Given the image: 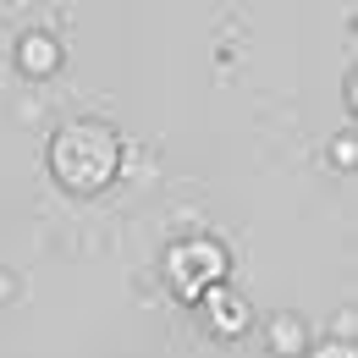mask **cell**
<instances>
[{"mask_svg":"<svg viewBox=\"0 0 358 358\" xmlns=\"http://www.w3.org/2000/svg\"><path fill=\"white\" fill-rule=\"evenodd\" d=\"M50 171L72 193H99L122 171V138L105 122H66L50 143Z\"/></svg>","mask_w":358,"mask_h":358,"instance_id":"cell-1","label":"cell"},{"mask_svg":"<svg viewBox=\"0 0 358 358\" xmlns=\"http://www.w3.org/2000/svg\"><path fill=\"white\" fill-rule=\"evenodd\" d=\"M221 275H226V254L215 243L193 237V243L171 248V292H177L182 303H199L210 287H221Z\"/></svg>","mask_w":358,"mask_h":358,"instance_id":"cell-2","label":"cell"},{"mask_svg":"<svg viewBox=\"0 0 358 358\" xmlns=\"http://www.w3.org/2000/svg\"><path fill=\"white\" fill-rule=\"evenodd\" d=\"M204 298H210V325H215L221 336H243V331H248V303H243L237 292H226V287H210Z\"/></svg>","mask_w":358,"mask_h":358,"instance_id":"cell-3","label":"cell"},{"mask_svg":"<svg viewBox=\"0 0 358 358\" xmlns=\"http://www.w3.org/2000/svg\"><path fill=\"white\" fill-rule=\"evenodd\" d=\"M61 66V50H55V39H45V34H28L22 39V72H55Z\"/></svg>","mask_w":358,"mask_h":358,"instance_id":"cell-4","label":"cell"},{"mask_svg":"<svg viewBox=\"0 0 358 358\" xmlns=\"http://www.w3.org/2000/svg\"><path fill=\"white\" fill-rule=\"evenodd\" d=\"M320 358H353V353H348V348H325Z\"/></svg>","mask_w":358,"mask_h":358,"instance_id":"cell-5","label":"cell"}]
</instances>
